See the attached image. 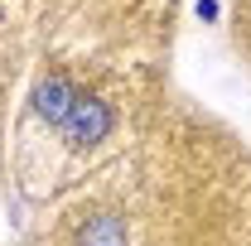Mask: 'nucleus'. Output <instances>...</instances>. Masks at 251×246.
<instances>
[{
	"mask_svg": "<svg viewBox=\"0 0 251 246\" xmlns=\"http://www.w3.org/2000/svg\"><path fill=\"white\" fill-rule=\"evenodd\" d=\"M58 130L73 140V145H97V140L111 135V106L97 101V97H87V92H77V101H73V111L63 116Z\"/></svg>",
	"mask_w": 251,
	"mask_h": 246,
	"instance_id": "nucleus-1",
	"label": "nucleus"
},
{
	"mask_svg": "<svg viewBox=\"0 0 251 246\" xmlns=\"http://www.w3.org/2000/svg\"><path fill=\"white\" fill-rule=\"evenodd\" d=\"M77 246H126V227H121V217H92L87 222V232L77 237Z\"/></svg>",
	"mask_w": 251,
	"mask_h": 246,
	"instance_id": "nucleus-2",
	"label": "nucleus"
}]
</instances>
